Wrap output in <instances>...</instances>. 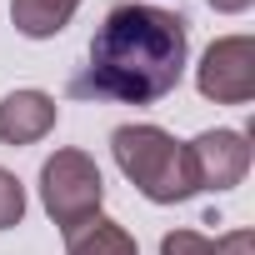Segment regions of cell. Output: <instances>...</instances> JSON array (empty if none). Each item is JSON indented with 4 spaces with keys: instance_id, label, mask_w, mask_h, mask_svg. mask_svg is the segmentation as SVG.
Returning a JSON list of instances; mask_svg holds the SVG:
<instances>
[{
    "instance_id": "1",
    "label": "cell",
    "mask_w": 255,
    "mask_h": 255,
    "mask_svg": "<svg viewBox=\"0 0 255 255\" xmlns=\"http://www.w3.org/2000/svg\"><path fill=\"white\" fill-rule=\"evenodd\" d=\"M185 20L160 5H115L95 40L90 65L70 80L75 100H115V105H155L185 75Z\"/></svg>"
},
{
    "instance_id": "2",
    "label": "cell",
    "mask_w": 255,
    "mask_h": 255,
    "mask_svg": "<svg viewBox=\"0 0 255 255\" xmlns=\"http://www.w3.org/2000/svg\"><path fill=\"white\" fill-rule=\"evenodd\" d=\"M110 150H115V165L125 170V180H130L145 200L175 205V200L195 195L185 145L170 130H160V125H120L110 135Z\"/></svg>"
},
{
    "instance_id": "3",
    "label": "cell",
    "mask_w": 255,
    "mask_h": 255,
    "mask_svg": "<svg viewBox=\"0 0 255 255\" xmlns=\"http://www.w3.org/2000/svg\"><path fill=\"white\" fill-rule=\"evenodd\" d=\"M100 200H105V180L85 150H55L40 165V205L60 230L100 215Z\"/></svg>"
},
{
    "instance_id": "4",
    "label": "cell",
    "mask_w": 255,
    "mask_h": 255,
    "mask_svg": "<svg viewBox=\"0 0 255 255\" xmlns=\"http://www.w3.org/2000/svg\"><path fill=\"white\" fill-rule=\"evenodd\" d=\"M195 85L215 105H245L255 95V40L250 35L215 40L195 65Z\"/></svg>"
},
{
    "instance_id": "5",
    "label": "cell",
    "mask_w": 255,
    "mask_h": 255,
    "mask_svg": "<svg viewBox=\"0 0 255 255\" xmlns=\"http://www.w3.org/2000/svg\"><path fill=\"white\" fill-rule=\"evenodd\" d=\"M185 160H190L195 190H230L250 170V145L240 130H205L185 145Z\"/></svg>"
},
{
    "instance_id": "6",
    "label": "cell",
    "mask_w": 255,
    "mask_h": 255,
    "mask_svg": "<svg viewBox=\"0 0 255 255\" xmlns=\"http://www.w3.org/2000/svg\"><path fill=\"white\" fill-rule=\"evenodd\" d=\"M55 95L45 90H10L5 100H0V140L5 145H35L55 130Z\"/></svg>"
},
{
    "instance_id": "7",
    "label": "cell",
    "mask_w": 255,
    "mask_h": 255,
    "mask_svg": "<svg viewBox=\"0 0 255 255\" xmlns=\"http://www.w3.org/2000/svg\"><path fill=\"white\" fill-rule=\"evenodd\" d=\"M65 255H140V245L125 225H115L105 215H90V220L65 230Z\"/></svg>"
},
{
    "instance_id": "8",
    "label": "cell",
    "mask_w": 255,
    "mask_h": 255,
    "mask_svg": "<svg viewBox=\"0 0 255 255\" xmlns=\"http://www.w3.org/2000/svg\"><path fill=\"white\" fill-rule=\"evenodd\" d=\"M80 10V0H10V20L25 40H50L70 25V15Z\"/></svg>"
},
{
    "instance_id": "9",
    "label": "cell",
    "mask_w": 255,
    "mask_h": 255,
    "mask_svg": "<svg viewBox=\"0 0 255 255\" xmlns=\"http://www.w3.org/2000/svg\"><path fill=\"white\" fill-rule=\"evenodd\" d=\"M20 215H25V185L0 165V230H10V225H20Z\"/></svg>"
},
{
    "instance_id": "10",
    "label": "cell",
    "mask_w": 255,
    "mask_h": 255,
    "mask_svg": "<svg viewBox=\"0 0 255 255\" xmlns=\"http://www.w3.org/2000/svg\"><path fill=\"white\" fill-rule=\"evenodd\" d=\"M160 255H215V240H205L200 230H170L160 240Z\"/></svg>"
},
{
    "instance_id": "11",
    "label": "cell",
    "mask_w": 255,
    "mask_h": 255,
    "mask_svg": "<svg viewBox=\"0 0 255 255\" xmlns=\"http://www.w3.org/2000/svg\"><path fill=\"white\" fill-rule=\"evenodd\" d=\"M215 255H255V235L250 230H230L225 240H215Z\"/></svg>"
},
{
    "instance_id": "12",
    "label": "cell",
    "mask_w": 255,
    "mask_h": 255,
    "mask_svg": "<svg viewBox=\"0 0 255 255\" xmlns=\"http://www.w3.org/2000/svg\"><path fill=\"white\" fill-rule=\"evenodd\" d=\"M210 10H220V15H240V10H250V0H210Z\"/></svg>"
}]
</instances>
